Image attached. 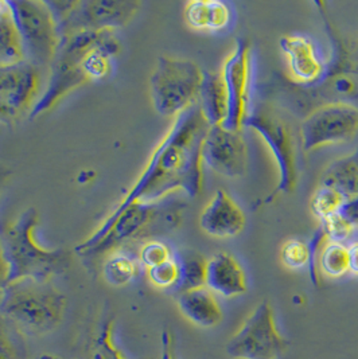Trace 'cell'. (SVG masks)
Instances as JSON below:
<instances>
[{
  "label": "cell",
  "mask_w": 358,
  "mask_h": 359,
  "mask_svg": "<svg viewBox=\"0 0 358 359\" xmlns=\"http://www.w3.org/2000/svg\"><path fill=\"white\" fill-rule=\"evenodd\" d=\"M211 126L198 102L179 114L128 193L98 228H105L136 202H157L177 191L194 198L204 184L202 146Z\"/></svg>",
  "instance_id": "6da1fadb"
},
{
  "label": "cell",
  "mask_w": 358,
  "mask_h": 359,
  "mask_svg": "<svg viewBox=\"0 0 358 359\" xmlns=\"http://www.w3.org/2000/svg\"><path fill=\"white\" fill-rule=\"evenodd\" d=\"M185 208L183 201L171 196L157 202H136L108 226L96 229L74 250L81 257H98L119 249L140 248L178 228Z\"/></svg>",
  "instance_id": "7a4b0ae2"
},
{
  "label": "cell",
  "mask_w": 358,
  "mask_h": 359,
  "mask_svg": "<svg viewBox=\"0 0 358 359\" xmlns=\"http://www.w3.org/2000/svg\"><path fill=\"white\" fill-rule=\"evenodd\" d=\"M67 299L51 280L19 278L0 291V313L26 334L46 335L65 318Z\"/></svg>",
  "instance_id": "3957f363"
},
{
  "label": "cell",
  "mask_w": 358,
  "mask_h": 359,
  "mask_svg": "<svg viewBox=\"0 0 358 359\" xmlns=\"http://www.w3.org/2000/svg\"><path fill=\"white\" fill-rule=\"evenodd\" d=\"M39 212L29 208L3 230L0 243L8 264V283L19 278L53 280L70 266L72 255L64 248L46 249L35 240Z\"/></svg>",
  "instance_id": "277c9868"
},
{
  "label": "cell",
  "mask_w": 358,
  "mask_h": 359,
  "mask_svg": "<svg viewBox=\"0 0 358 359\" xmlns=\"http://www.w3.org/2000/svg\"><path fill=\"white\" fill-rule=\"evenodd\" d=\"M114 32H85L61 38L55 58L50 66L49 81L30 112L35 118L49 112L62 98L88 81L84 70L86 54L112 38Z\"/></svg>",
  "instance_id": "5b68a950"
},
{
  "label": "cell",
  "mask_w": 358,
  "mask_h": 359,
  "mask_svg": "<svg viewBox=\"0 0 358 359\" xmlns=\"http://www.w3.org/2000/svg\"><path fill=\"white\" fill-rule=\"evenodd\" d=\"M57 22L60 38L85 32H114L138 14L133 0H53L45 1Z\"/></svg>",
  "instance_id": "8992f818"
},
{
  "label": "cell",
  "mask_w": 358,
  "mask_h": 359,
  "mask_svg": "<svg viewBox=\"0 0 358 359\" xmlns=\"http://www.w3.org/2000/svg\"><path fill=\"white\" fill-rule=\"evenodd\" d=\"M204 72L183 58L159 57L150 79V96L157 114L177 117L196 104Z\"/></svg>",
  "instance_id": "52a82bcc"
},
{
  "label": "cell",
  "mask_w": 358,
  "mask_h": 359,
  "mask_svg": "<svg viewBox=\"0 0 358 359\" xmlns=\"http://www.w3.org/2000/svg\"><path fill=\"white\" fill-rule=\"evenodd\" d=\"M8 3L26 61L38 69L50 67L61 38L49 7L45 1L37 0H10Z\"/></svg>",
  "instance_id": "ba28073f"
},
{
  "label": "cell",
  "mask_w": 358,
  "mask_h": 359,
  "mask_svg": "<svg viewBox=\"0 0 358 359\" xmlns=\"http://www.w3.org/2000/svg\"><path fill=\"white\" fill-rule=\"evenodd\" d=\"M286 347L287 342L277 331L274 311L268 302H263L229 341L227 353L236 359H277Z\"/></svg>",
  "instance_id": "9c48e42d"
},
{
  "label": "cell",
  "mask_w": 358,
  "mask_h": 359,
  "mask_svg": "<svg viewBox=\"0 0 358 359\" xmlns=\"http://www.w3.org/2000/svg\"><path fill=\"white\" fill-rule=\"evenodd\" d=\"M358 132V109L350 104H327L305 118L300 126L302 147L306 151L340 144L353 139Z\"/></svg>",
  "instance_id": "30bf717a"
},
{
  "label": "cell",
  "mask_w": 358,
  "mask_h": 359,
  "mask_svg": "<svg viewBox=\"0 0 358 359\" xmlns=\"http://www.w3.org/2000/svg\"><path fill=\"white\" fill-rule=\"evenodd\" d=\"M244 126L260 135L277 163V187L265 198L264 203L272 202L279 194H290L296 184V161L293 137L289 128L279 118L264 114L248 116Z\"/></svg>",
  "instance_id": "8fae6325"
},
{
  "label": "cell",
  "mask_w": 358,
  "mask_h": 359,
  "mask_svg": "<svg viewBox=\"0 0 358 359\" xmlns=\"http://www.w3.org/2000/svg\"><path fill=\"white\" fill-rule=\"evenodd\" d=\"M41 70L27 61L0 66V123L13 124L32 112L39 92Z\"/></svg>",
  "instance_id": "7c38bea8"
},
{
  "label": "cell",
  "mask_w": 358,
  "mask_h": 359,
  "mask_svg": "<svg viewBox=\"0 0 358 359\" xmlns=\"http://www.w3.org/2000/svg\"><path fill=\"white\" fill-rule=\"evenodd\" d=\"M220 74L228 100V112L223 127L229 131H241L248 117L251 80V48L245 39L236 41Z\"/></svg>",
  "instance_id": "4fadbf2b"
},
{
  "label": "cell",
  "mask_w": 358,
  "mask_h": 359,
  "mask_svg": "<svg viewBox=\"0 0 358 359\" xmlns=\"http://www.w3.org/2000/svg\"><path fill=\"white\" fill-rule=\"evenodd\" d=\"M248 147L241 131L211 127L202 146V162L227 178H241L248 171Z\"/></svg>",
  "instance_id": "5bb4252c"
},
{
  "label": "cell",
  "mask_w": 358,
  "mask_h": 359,
  "mask_svg": "<svg viewBox=\"0 0 358 359\" xmlns=\"http://www.w3.org/2000/svg\"><path fill=\"white\" fill-rule=\"evenodd\" d=\"M246 217L225 190H217L199 215V228L216 238H232L245 228Z\"/></svg>",
  "instance_id": "9a60e30c"
},
{
  "label": "cell",
  "mask_w": 358,
  "mask_h": 359,
  "mask_svg": "<svg viewBox=\"0 0 358 359\" xmlns=\"http://www.w3.org/2000/svg\"><path fill=\"white\" fill-rule=\"evenodd\" d=\"M279 45L286 55L290 74L295 81L314 83L324 76L325 66L309 38L303 35H286L280 39Z\"/></svg>",
  "instance_id": "2e32d148"
},
{
  "label": "cell",
  "mask_w": 358,
  "mask_h": 359,
  "mask_svg": "<svg viewBox=\"0 0 358 359\" xmlns=\"http://www.w3.org/2000/svg\"><path fill=\"white\" fill-rule=\"evenodd\" d=\"M77 359H132L119 344L116 320L112 315L102 313L98 322L82 335Z\"/></svg>",
  "instance_id": "e0dca14e"
},
{
  "label": "cell",
  "mask_w": 358,
  "mask_h": 359,
  "mask_svg": "<svg viewBox=\"0 0 358 359\" xmlns=\"http://www.w3.org/2000/svg\"><path fill=\"white\" fill-rule=\"evenodd\" d=\"M205 287L224 297L240 296L248 290L241 265L229 253H218L208 260Z\"/></svg>",
  "instance_id": "ac0fdd59"
},
{
  "label": "cell",
  "mask_w": 358,
  "mask_h": 359,
  "mask_svg": "<svg viewBox=\"0 0 358 359\" xmlns=\"http://www.w3.org/2000/svg\"><path fill=\"white\" fill-rule=\"evenodd\" d=\"M177 303L182 315L197 326H217L223 319V311L218 300L206 287L179 294Z\"/></svg>",
  "instance_id": "d6986e66"
},
{
  "label": "cell",
  "mask_w": 358,
  "mask_h": 359,
  "mask_svg": "<svg viewBox=\"0 0 358 359\" xmlns=\"http://www.w3.org/2000/svg\"><path fill=\"white\" fill-rule=\"evenodd\" d=\"M197 102L211 127L224 124L228 112V100L220 73L204 72Z\"/></svg>",
  "instance_id": "ffe728a7"
},
{
  "label": "cell",
  "mask_w": 358,
  "mask_h": 359,
  "mask_svg": "<svg viewBox=\"0 0 358 359\" xmlns=\"http://www.w3.org/2000/svg\"><path fill=\"white\" fill-rule=\"evenodd\" d=\"M186 23L198 32H220L230 20V10L223 1L194 0L185 7Z\"/></svg>",
  "instance_id": "44dd1931"
},
{
  "label": "cell",
  "mask_w": 358,
  "mask_h": 359,
  "mask_svg": "<svg viewBox=\"0 0 358 359\" xmlns=\"http://www.w3.org/2000/svg\"><path fill=\"white\" fill-rule=\"evenodd\" d=\"M319 184L336 189L345 198L358 196V148L329 164Z\"/></svg>",
  "instance_id": "7402d4cb"
},
{
  "label": "cell",
  "mask_w": 358,
  "mask_h": 359,
  "mask_svg": "<svg viewBox=\"0 0 358 359\" xmlns=\"http://www.w3.org/2000/svg\"><path fill=\"white\" fill-rule=\"evenodd\" d=\"M142 268L138 253L130 249H119L107 256L102 275L112 287H124L139 278Z\"/></svg>",
  "instance_id": "603a6c76"
},
{
  "label": "cell",
  "mask_w": 358,
  "mask_h": 359,
  "mask_svg": "<svg viewBox=\"0 0 358 359\" xmlns=\"http://www.w3.org/2000/svg\"><path fill=\"white\" fill-rule=\"evenodd\" d=\"M174 257L179 265V281L173 294H179L205 287L208 260H205L199 253L189 249L179 250Z\"/></svg>",
  "instance_id": "cb8c5ba5"
},
{
  "label": "cell",
  "mask_w": 358,
  "mask_h": 359,
  "mask_svg": "<svg viewBox=\"0 0 358 359\" xmlns=\"http://www.w3.org/2000/svg\"><path fill=\"white\" fill-rule=\"evenodd\" d=\"M26 61L22 41L11 15L0 18V66Z\"/></svg>",
  "instance_id": "d4e9b609"
},
{
  "label": "cell",
  "mask_w": 358,
  "mask_h": 359,
  "mask_svg": "<svg viewBox=\"0 0 358 359\" xmlns=\"http://www.w3.org/2000/svg\"><path fill=\"white\" fill-rule=\"evenodd\" d=\"M317 265L327 278H341L349 272L347 245L342 243L326 241L318 253Z\"/></svg>",
  "instance_id": "484cf974"
},
{
  "label": "cell",
  "mask_w": 358,
  "mask_h": 359,
  "mask_svg": "<svg viewBox=\"0 0 358 359\" xmlns=\"http://www.w3.org/2000/svg\"><path fill=\"white\" fill-rule=\"evenodd\" d=\"M0 359H29L23 332L0 313Z\"/></svg>",
  "instance_id": "4316f807"
},
{
  "label": "cell",
  "mask_w": 358,
  "mask_h": 359,
  "mask_svg": "<svg viewBox=\"0 0 358 359\" xmlns=\"http://www.w3.org/2000/svg\"><path fill=\"white\" fill-rule=\"evenodd\" d=\"M345 196L333 187L319 184L310 201V209L312 214L322 222L326 218L337 214L345 202Z\"/></svg>",
  "instance_id": "83f0119b"
},
{
  "label": "cell",
  "mask_w": 358,
  "mask_h": 359,
  "mask_svg": "<svg viewBox=\"0 0 358 359\" xmlns=\"http://www.w3.org/2000/svg\"><path fill=\"white\" fill-rule=\"evenodd\" d=\"M147 276L150 283L164 291H174L178 285L179 265L175 257L173 256L171 260L163 262L158 266H154L151 269H147Z\"/></svg>",
  "instance_id": "f1b7e54d"
},
{
  "label": "cell",
  "mask_w": 358,
  "mask_h": 359,
  "mask_svg": "<svg viewBox=\"0 0 358 359\" xmlns=\"http://www.w3.org/2000/svg\"><path fill=\"white\" fill-rule=\"evenodd\" d=\"M173 256L174 253L171 249L159 240L147 241L138 250V259L146 269H151L163 262H168L173 259Z\"/></svg>",
  "instance_id": "f546056e"
},
{
  "label": "cell",
  "mask_w": 358,
  "mask_h": 359,
  "mask_svg": "<svg viewBox=\"0 0 358 359\" xmlns=\"http://www.w3.org/2000/svg\"><path fill=\"white\" fill-rule=\"evenodd\" d=\"M281 262L291 269H302L309 266V244L300 240H289L281 248Z\"/></svg>",
  "instance_id": "4dcf8cb0"
},
{
  "label": "cell",
  "mask_w": 358,
  "mask_h": 359,
  "mask_svg": "<svg viewBox=\"0 0 358 359\" xmlns=\"http://www.w3.org/2000/svg\"><path fill=\"white\" fill-rule=\"evenodd\" d=\"M321 226L325 231L327 241L334 243H345L354 231V226L349 224L340 212L326 218L325 221L321 222Z\"/></svg>",
  "instance_id": "1f68e13d"
},
{
  "label": "cell",
  "mask_w": 358,
  "mask_h": 359,
  "mask_svg": "<svg viewBox=\"0 0 358 359\" xmlns=\"http://www.w3.org/2000/svg\"><path fill=\"white\" fill-rule=\"evenodd\" d=\"M338 212L349 224L358 228V196L346 198Z\"/></svg>",
  "instance_id": "d6a6232c"
},
{
  "label": "cell",
  "mask_w": 358,
  "mask_h": 359,
  "mask_svg": "<svg viewBox=\"0 0 358 359\" xmlns=\"http://www.w3.org/2000/svg\"><path fill=\"white\" fill-rule=\"evenodd\" d=\"M336 92L340 95H352L356 90V82L350 77H340L334 83Z\"/></svg>",
  "instance_id": "836d02e7"
},
{
  "label": "cell",
  "mask_w": 358,
  "mask_h": 359,
  "mask_svg": "<svg viewBox=\"0 0 358 359\" xmlns=\"http://www.w3.org/2000/svg\"><path fill=\"white\" fill-rule=\"evenodd\" d=\"M347 257H349V272L358 276V241L347 246Z\"/></svg>",
  "instance_id": "e575fe53"
},
{
  "label": "cell",
  "mask_w": 358,
  "mask_h": 359,
  "mask_svg": "<svg viewBox=\"0 0 358 359\" xmlns=\"http://www.w3.org/2000/svg\"><path fill=\"white\" fill-rule=\"evenodd\" d=\"M162 359H177L174 353L173 338L167 331L162 334Z\"/></svg>",
  "instance_id": "d590c367"
},
{
  "label": "cell",
  "mask_w": 358,
  "mask_h": 359,
  "mask_svg": "<svg viewBox=\"0 0 358 359\" xmlns=\"http://www.w3.org/2000/svg\"><path fill=\"white\" fill-rule=\"evenodd\" d=\"M8 275H10L8 264H7V260H6V256H4V252H3V246H1V243H0V291L8 283Z\"/></svg>",
  "instance_id": "8d00e7d4"
},
{
  "label": "cell",
  "mask_w": 358,
  "mask_h": 359,
  "mask_svg": "<svg viewBox=\"0 0 358 359\" xmlns=\"http://www.w3.org/2000/svg\"><path fill=\"white\" fill-rule=\"evenodd\" d=\"M11 175H13V171L8 167H6L4 164H0V196L3 194L6 186L8 184V180L11 178Z\"/></svg>",
  "instance_id": "74e56055"
},
{
  "label": "cell",
  "mask_w": 358,
  "mask_h": 359,
  "mask_svg": "<svg viewBox=\"0 0 358 359\" xmlns=\"http://www.w3.org/2000/svg\"><path fill=\"white\" fill-rule=\"evenodd\" d=\"M8 15H11L10 3H8V1H3V0H0V18L8 17Z\"/></svg>",
  "instance_id": "f35d334b"
},
{
  "label": "cell",
  "mask_w": 358,
  "mask_h": 359,
  "mask_svg": "<svg viewBox=\"0 0 358 359\" xmlns=\"http://www.w3.org/2000/svg\"><path fill=\"white\" fill-rule=\"evenodd\" d=\"M41 359H60V358H57V357H53V355H44V357H41Z\"/></svg>",
  "instance_id": "ab89813d"
}]
</instances>
